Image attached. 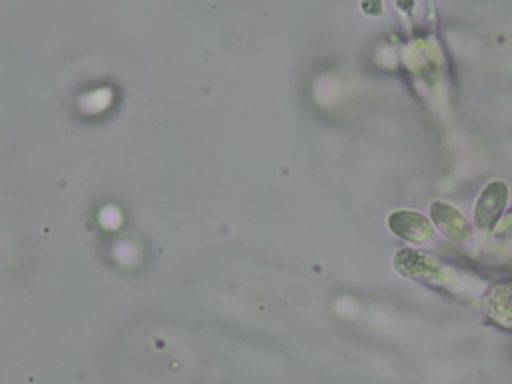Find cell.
<instances>
[{
	"label": "cell",
	"mask_w": 512,
	"mask_h": 384,
	"mask_svg": "<svg viewBox=\"0 0 512 384\" xmlns=\"http://www.w3.org/2000/svg\"><path fill=\"white\" fill-rule=\"evenodd\" d=\"M490 306L500 318L512 320V286L494 288L490 294Z\"/></svg>",
	"instance_id": "cell-4"
},
{
	"label": "cell",
	"mask_w": 512,
	"mask_h": 384,
	"mask_svg": "<svg viewBox=\"0 0 512 384\" xmlns=\"http://www.w3.org/2000/svg\"><path fill=\"white\" fill-rule=\"evenodd\" d=\"M388 228L396 236H400L408 242H414V244H424L434 236L432 224L422 214L410 212V210H400V212L390 214Z\"/></svg>",
	"instance_id": "cell-2"
},
{
	"label": "cell",
	"mask_w": 512,
	"mask_h": 384,
	"mask_svg": "<svg viewBox=\"0 0 512 384\" xmlns=\"http://www.w3.org/2000/svg\"><path fill=\"white\" fill-rule=\"evenodd\" d=\"M430 214L444 236H448L452 240H464L470 236V226H468L466 218L454 206H450L446 202H434L430 206Z\"/></svg>",
	"instance_id": "cell-3"
},
{
	"label": "cell",
	"mask_w": 512,
	"mask_h": 384,
	"mask_svg": "<svg viewBox=\"0 0 512 384\" xmlns=\"http://www.w3.org/2000/svg\"><path fill=\"white\" fill-rule=\"evenodd\" d=\"M506 200H508V188L504 182H490L478 196L476 200V208H474V220L476 224L482 228V230H490L500 214L504 212V206H506Z\"/></svg>",
	"instance_id": "cell-1"
}]
</instances>
